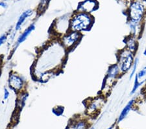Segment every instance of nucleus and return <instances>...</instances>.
Wrapping results in <instances>:
<instances>
[{
    "mask_svg": "<svg viewBox=\"0 0 146 129\" xmlns=\"http://www.w3.org/2000/svg\"><path fill=\"white\" fill-rule=\"evenodd\" d=\"M112 126H110V128H108V129H112Z\"/></svg>",
    "mask_w": 146,
    "mask_h": 129,
    "instance_id": "21",
    "label": "nucleus"
},
{
    "mask_svg": "<svg viewBox=\"0 0 146 129\" xmlns=\"http://www.w3.org/2000/svg\"><path fill=\"white\" fill-rule=\"evenodd\" d=\"M9 96V92L7 90H5V94H4V98L7 99Z\"/></svg>",
    "mask_w": 146,
    "mask_h": 129,
    "instance_id": "20",
    "label": "nucleus"
},
{
    "mask_svg": "<svg viewBox=\"0 0 146 129\" xmlns=\"http://www.w3.org/2000/svg\"><path fill=\"white\" fill-rule=\"evenodd\" d=\"M81 39V35L79 32L72 31L69 33H67L63 37L62 43L65 48H72Z\"/></svg>",
    "mask_w": 146,
    "mask_h": 129,
    "instance_id": "4",
    "label": "nucleus"
},
{
    "mask_svg": "<svg viewBox=\"0 0 146 129\" xmlns=\"http://www.w3.org/2000/svg\"><path fill=\"white\" fill-rule=\"evenodd\" d=\"M137 75L139 79H142L143 78V77L146 76V66L143 67L140 71H139Z\"/></svg>",
    "mask_w": 146,
    "mask_h": 129,
    "instance_id": "18",
    "label": "nucleus"
},
{
    "mask_svg": "<svg viewBox=\"0 0 146 129\" xmlns=\"http://www.w3.org/2000/svg\"><path fill=\"white\" fill-rule=\"evenodd\" d=\"M91 129H95L94 128H91Z\"/></svg>",
    "mask_w": 146,
    "mask_h": 129,
    "instance_id": "22",
    "label": "nucleus"
},
{
    "mask_svg": "<svg viewBox=\"0 0 146 129\" xmlns=\"http://www.w3.org/2000/svg\"><path fill=\"white\" fill-rule=\"evenodd\" d=\"M93 18L86 13H79L73 16L70 22L72 31L81 32L90 29L93 23Z\"/></svg>",
    "mask_w": 146,
    "mask_h": 129,
    "instance_id": "1",
    "label": "nucleus"
},
{
    "mask_svg": "<svg viewBox=\"0 0 146 129\" xmlns=\"http://www.w3.org/2000/svg\"><path fill=\"white\" fill-rule=\"evenodd\" d=\"M134 102H135V100L132 99L127 103V104L125 106V107L123 109L122 112H121V114H120V115H119L118 122L121 121L125 118V117L127 116L128 114L129 113V112H130V110H131L132 107H133Z\"/></svg>",
    "mask_w": 146,
    "mask_h": 129,
    "instance_id": "11",
    "label": "nucleus"
},
{
    "mask_svg": "<svg viewBox=\"0 0 146 129\" xmlns=\"http://www.w3.org/2000/svg\"><path fill=\"white\" fill-rule=\"evenodd\" d=\"M35 29V26L33 24L31 25V26L28 27L27 29L25 30V31L23 32V33L20 35V37L18 38V43H22L23 41H25V39L27 38L28 36H29V35L31 34V33Z\"/></svg>",
    "mask_w": 146,
    "mask_h": 129,
    "instance_id": "13",
    "label": "nucleus"
},
{
    "mask_svg": "<svg viewBox=\"0 0 146 129\" xmlns=\"http://www.w3.org/2000/svg\"><path fill=\"white\" fill-rule=\"evenodd\" d=\"M69 22H65L64 21H58L55 23L54 29L58 34H66L69 29Z\"/></svg>",
    "mask_w": 146,
    "mask_h": 129,
    "instance_id": "8",
    "label": "nucleus"
},
{
    "mask_svg": "<svg viewBox=\"0 0 146 129\" xmlns=\"http://www.w3.org/2000/svg\"><path fill=\"white\" fill-rule=\"evenodd\" d=\"M138 77V75L136 74V76H135V83H134V86H133V90H132V91L131 94H134L135 93L136 90H138V88L140 87L142 84H143V82H141L139 80Z\"/></svg>",
    "mask_w": 146,
    "mask_h": 129,
    "instance_id": "15",
    "label": "nucleus"
},
{
    "mask_svg": "<svg viewBox=\"0 0 146 129\" xmlns=\"http://www.w3.org/2000/svg\"><path fill=\"white\" fill-rule=\"evenodd\" d=\"M98 3L96 0H86L79 5L78 10L81 13H89L97 8Z\"/></svg>",
    "mask_w": 146,
    "mask_h": 129,
    "instance_id": "6",
    "label": "nucleus"
},
{
    "mask_svg": "<svg viewBox=\"0 0 146 129\" xmlns=\"http://www.w3.org/2000/svg\"><path fill=\"white\" fill-rule=\"evenodd\" d=\"M138 61H139L138 59L136 58L135 59V61H134L133 67H132V71H131V75H130V79H132V78H133L134 75H135V73H136V69H137L138 64Z\"/></svg>",
    "mask_w": 146,
    "mask_h": 129,
    "instance_id": "16",
    "label": "nucleus"
},
{
    "mask_svg": "<svg viewBox=\"0 0 146 129\" xmlns=\"http://www.w3.org/2000/svg\"><path fill=\"white\" fill-rule=\"evenodd\" d=\"M102 101L101 99H96L95 100H93L90 104H89L88 107V111L89 113H93L98 110L99 108V106H100V102Z\"/></svg>",
    "mask_w": 146,
    "mask_h": 129,
    "instance_id": "14",
    "label": "nucleus"
},
{
    "mask_svg": "<svg viewBox=\"0 0 146 129\" xmlns=\"http://www.w3.org/2000/svg\"><path fill=\"white\" fill-rule=\"evenodd\" d=\"M9 84L11 88L16 91H20L23 85L22 79L16 74L11 75L9 78Z\"/></svg>",
    "mask_w": 146,
    "mask_h": 129,
    "instance_id": "7",
    "label": "nucleus"
},
{
    "mask_svg": "<svg viewBox=\"0 0 146 129\" xmlns=\"http://www.w3.org/2000/svg\"><path fill=\"white\" fill-rule=\"evenodd\" d=\"M145 15V8L139 1L132 3L129 11V17L130 21L136 23H141Z\"/></svg>",
    "mask_w": 146,
    "mask_h": 129,
    "instance_id": "3",
    "label": "nucleus"
},
{
    "mask_svg": "<svg viewBox=\"0 0 146 129\" xmlns=\"http://www.w3.org/2000/svg\"><path fill=\"white\" fill-rule=\"evenodd\" d=\"M32 12L31 11H27L23 13L22 15L20 16V17L19 18V20L18 22L16 23V30H19L20 29V27H22L23 22H25V20L29 17V16L31 15Z\"/></svg>",
    "mask_w": 146,
    "mask_h": 129,
    "instance_id": "12",
    "label": "nucleus"
},
{
    "mask_svg": "<svg viewBox=\"0 0 146 129\" xmlns=\"http://www.w3.org/2000/svg\"><path fill=\"white\" fill-rule=\"evenodd\" d=\"M87 124L85 121H79L75 126V129H86Z\"/></svg>",
    "mask_w": 146,
    "mask_h": 129,
    "instance_id": "17",
    "label": "nucleus"
},
{
    "mask_svg": "<svg viewBox=\"0 0 146 129\" xmlns=\"http://www.w3.org/2000/svg\"><path fill=\"white\" fill-rule=\"evenodd\" d=\"M6 39H7V37H6L5 35H3V36L0 37V45L3 44L4 42L5 41Z\"/></svg>",
    "mask_w": 146,
    "mask_h": 129,
    "instance_id": "19",
    "label": "nucleus"
},
{
    "mask_svg": "<svg viewBox=\"0 0 146 129\" xmlns=\"http://www.w3.org/2000/svg\"><path fill=\"white\" fill-rule=\"evenodd\" d=\"M125 45L126 49H127L128 50L135 53L136 50H137L138 47V43L137 41H136V37L133 36H130L127 37L125 39Z\"/></svg>",
    "mask_w": 146,
    "mask_h": 129,
    "instance_id": "9",
    "label": "nucleus"
},
{
    "mask_svg": "<svg viewBox=\"0 0 146 129\" xmlns=\"http://www.w3.org/2000/svg\"><path fill=\"white\" fill-rule=\"evenodd\" d=\"M135 61V54L125 48L119 51L117 57V65L121 73H126L130 70Z\"/></svg>",
    "mask_w": 146,
    "mask_h": 129,
    "instance_id": "2",
    "label": "nucleus"
},
{
    "mask_svg": "<svg viewBox=\"0 0 146 129\" xmlns=\"http://www.w3.org/2000/svg\"><path fill=\"white\" fill-rule=\"evenodd\" d=\"M129 25L131 33V36H133L136 38L138 35H140L141 31L140 23H136L129 21Z\"/></svg>",
    "mask_w": 146,
    "mask_h": 129,
    "instance_id": "10",
    "label": "nucleus"
},
{
    "mask_svg": "<svg viewBox=\"0 0 146 129\" xmlns=\"http://www.w3.org/2000/svg\"><path fill=\"white\" fill-rule=\"evenodd\" d=\"M120 72L119 68L117 64L113 65L110 66L109 70H108L107 76H106L105 81V88H107V86H111L114 81L119 76Z\"/></svg>",
    "mask_w": 146,
    "mask_h": 129,
    "instance_id": "5",
    "label": "nucleus"
}]
</instances>
